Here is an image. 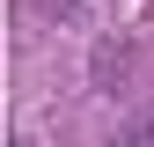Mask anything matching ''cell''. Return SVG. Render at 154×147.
<instances>
[{
  "label": "cell",
  "instance_id": "6da1fadb",
  "mask_svg": "<svg viewBox=\"0 0 154 147\" xmlns=\"http://www.w3.org/2000/svg\"><path fill=\"white\" fill-rule=\"evenodd\" d=\"M118 147H154V125H132V133H125Z\"/></svg>",
  "mask_w": 154,
  "mask_h": 147
}]
</instances>
